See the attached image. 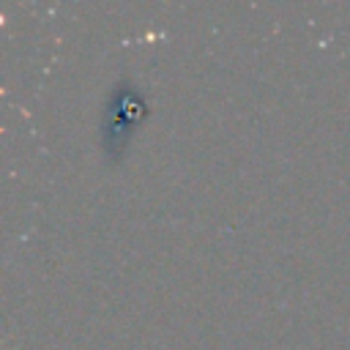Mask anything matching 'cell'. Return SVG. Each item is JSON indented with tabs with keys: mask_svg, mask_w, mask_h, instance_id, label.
Segmentation results:
<instances>
[{
	"mask_svg": "<svg viewBox=\"0 0 350 350\" xmlns=\"http://www.w3.org/2000/svg\"><path fill=\"white\" fill-rule=\"evenodd\" d=\"M145 112H148V104L142 93L131 82H118L112 96L107 98L104 123H101V139H104L107 156L118 159L126 150V142L134 134L137 123L145 118Z\"/></svg>",
	"mask_w": 350,
	"mask_h": 350,
	"instance_id": "cell-1",
	"label": "cell"
}]
</instances>
